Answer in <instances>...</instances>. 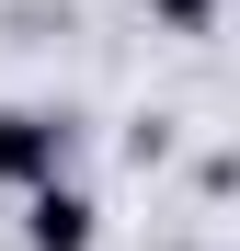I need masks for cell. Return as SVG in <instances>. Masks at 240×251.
Masks as SVG:
<instances>
[{"instance_id":"4","label":"cell","mask_w":240,"mask_h":251,"mask_svg":"<svg viewBox=\"0 0 240 251\" xmlns=\"http://www.w3.org/2000/svg\"><path fill=\"white\" fill-rule=\"evenodd\" d=\"M126 160H137V172H149V160H172V126H160V114H137V126H126Z\"/></svg>"},{"instance_id":"3","label":"cell","mask_w":240,"mask_h":251,"mask_svg":"<svg viewBox=\"0 0 240 251\" xmlns=\"http://www.w3.org/2000/svg\"><path fill=\"white\" fill-rule=\"evenodd\" d=\"M137 12H149L160 34H217V12H229V0H137Z\"/></svg>"},{"instance_id":"1","label":"cell","mask_w":240,"mask_h":251,"mask_svg":"<svg viewBox=\"0 0 240 251\" xmlns=\"http://www.w3.org/2000/svg\"><path fill=\"white\" fill-rule=\"evenodd\" d=\"M80 160V114L69 103H0V194H46Z\"/></svg>"},{"instance_id":"2","label":"cell","mask_w":240,"mask_h":251,"mask_svg":"<svg viewBox=\"0 0 240 251\" xmlns=\"http://www.w3.org/2000/svg\"><path fill=\"white\" fill-rule=\"evenodd\" d=\"M23 251H103V205L92 183H46V194H23Z\"/></svg>"}]
</instances>
